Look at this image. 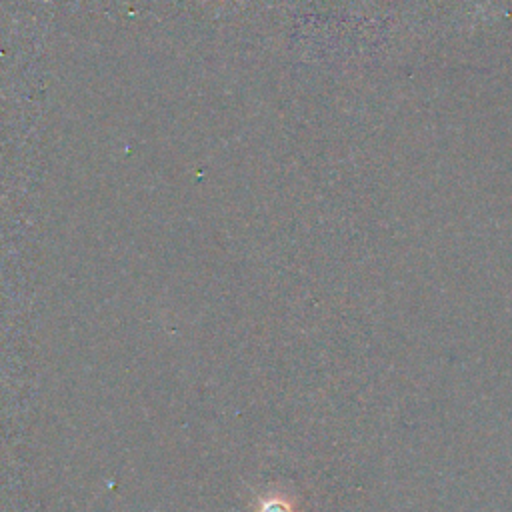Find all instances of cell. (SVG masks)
<instances>
[{"label":"cell","mask_w":512,"mask_h":512,"mask_svg":"<svg viewBox=\"0 0 512 512\" xmlns=\"http://www.w3.org/2000/svg\"><path fill=\"white\" fill-rule=\"evenodd\" d=\"M254 512H296L292 500L278 492V490H266L262 494H256Z\"/></svg>","instance_id":"6da1fadb"}]
</instances>
